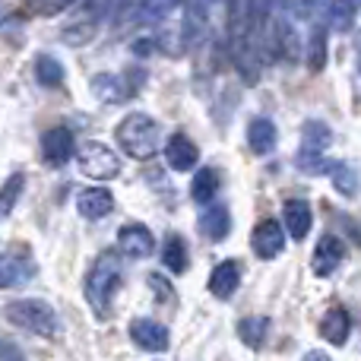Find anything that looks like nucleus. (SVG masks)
<instances>
[{"mask_svg": "<svg viewBox=\"0 0 361 361\" xmlns=\"http://www.w3.org/2000/svg\"><path fill=\"white\" fill-rule=\"evenodd\" d=\"M76 162H80V171L92 180H114L121 175V156L102 140H89V143L80 146L76 152Z\"/></svg>", "mask_w": 361, "mask_h": 361, "instance_id": "5", "label": "nucleus"}, {"mask_svg": "<svg viewBox=\"0 0 361 361\" xmlns=\"http://www.w3.org/2000/svg\"><path fill=\"white\" fill-rule=\"evenodd\" d=\"M349 330H352V320L343 307H330V311L324 314V320H320V336L330 345H345Z\"/></svg>", "mask_w": 361, "mask_h": 361, "instance_id": "18", "label": "nucleus"}, {"mask_svg": "<svg viewBox=\"0 0 361 361\" xmlns=\"http://www.w3.org/2000/svg\"><path fill=\"white\" fill-rule=\"evenodd\" d=\"M76 152L73 133L67 127H51L42 137V162L51 165V169H61V165L70 162V156Z\"/></svg>", "mask_w": 361, "mask_h": 361, "instance_id": "8", "label": "nucleus"}, {"mask_svg": "<svg viewBox=\"0 0 361 361\" xmlns=\"http://www.w3.org/2000/svg\"><path fill=\"white\" fill-rule=\"evenodd\" d=\"M32 276H35V260L29 250H0V292L25 286Z\"/></svg>", "mask_w": 361, "mask_h": 361, "instance_id": "6", "label": "nucleus"}, {"mask_svg": "<svg viewBox=\"0 0 361 361\" xmlns=\"http://www.w3.org/2000/svg\"><path fill=\"white\" fill-rule=\"evenodd\" d=\"M358 67H361V63H358Z\"/></svg>", "mask_w": 361, "mask_h": 361, "instance_id": "37", "label": "nucleus"}, {"mask_svg": "<svg viewBox=\"0 0 361 361\" xmlns=\"http://www.w3.org/2000/svg\"><path fill=\"white\" fill-rule=\"evenodd\" d=\"M130 339L146 352H165L169 349V330L159 320L149 317H137L130 324Z\"/></svg>", "mask_w": 361, "mask_h": 361, "instance_id": "11", "label": "nucleus"}, {"mask_svg": "<svg viewBox=\"0 0 361 361\" xmlns=\"http://www.w3.org/2000/svg\"><path fill=\"white\" fill-rule=\"evenodd\" d=\"M146 282H149V288L156 292V301H162V305H171V301H175V288H171L159 273L146 276Z\"/></svg>", "mask_w": 361, "mask_h": 361, "instance_id": "29", "label": "nucleus"}, {"mask_svg": "<svg viewBox=\"0 0 361 361\" xmlns=\"http://www.w3.org/2000/svg\"><path fill=\"white\" fill-rule=\"evenodd\" d=\"M121 0H89V4H82L80 10L73 13V19H70V25H63L61 29V38L67 44H86L95 38V32H99V23L108 16V13L118 6Z\"/></svg>", "mask_w": 361, "mask_h": 361, "instance_id": "4", "label": "nucleus"}, {"mask_svg": "<svg viewBox=\"0 0 361 361\" xmlns=\"http://www.w3.org/2000/svg\"><path fill=\"white\" fill-rule=\"evenodd\" d=\"M114 140H118V146H121L124 156L137 159V162H146V159H152L159 152V140H162V133H159V124L149 118V114L133 111L118 124Z\"/></svg>", "mask_w": 361, "mask_h": 361, "instance_id": "2", "label": "nucleus"}, {"mask_svg": "<svg viewBox=\"0 0 361 361\" xmlns=\"http://www.w3.org/2000/svg\"><path fill=\"white\" fill-rule=\"evenodd\" d=\"M330 175H333V184H336V190L345 193V197H352V193L358 190V175H355V169H349V165L336 162Z\"/></svg>", "mask_w": 361, "mask_h": 361, "instance_id": "27", "label": "nucleus"}, {"mask_svg": "<svg viewBox=\"0 0 361 361\" xmlns=\"http://www.w3.org/2000/svg\"><path fill=\"white\" fill-rule=\"evenodd\" d=\"M326 4H333V0H295V6H298V16H305V19L317 16V13L324 10Z\"/></svg>", "mask_w": 361, "mask_h": 361, "instance_id": "31", "label": "nucleus"}, {"mask_svg": "<svg viewBox=\"0 0 361 361\" xmlns=\"http://www.w3.org/2000/svg\"><path fill=\"white\" fill-rule=\"evenodd\" d=\"M345 260V244L339 241L336 235H324L317 241V247H314V257H311V269L317 276H333L339 267H343Z\"/></svg>", "mask_w": 361, "mask_h": 361, "instance_id": "9", "label": "nucleus"}, {"mask_svg": "<svg viewBox=\"0 0 361 361\" xmlns=\"http://www.w3.org/2000/svg\"><path fill=\"white\" fill-rule=\"evenodd\" d=\"M200 228H203V235L209 238V241H225L231 231V212L225 209L222 203L206 206L203 216H200Z\"/></svg>", "mask_w": 361, "mask_h": 361, "instance_id": "16", "label": "nucleus"}, {"mask_svg": "<svg viewBox=\"0 0 361 361\" xmlns=\"http://www.w3.org/2000/svg\"><path fill=\"white\" fill-rule=\"evenodd\" d=\"M333 143V130L324 121H307L301 127V152L298 156H324L326 146Z\"/></svg>", "mask_w": 361, "mask_h": 361, "instance_id": "17", "label": "nucleus"}, {"mask_svg": "<svg viewBox=\"0 0 361 361\" xmlns=\"http://www.w3.org/2000/svg\"><path fill=\"white\" fill-rule=\"evenodd\" d=\"M35 80L42 82L44 89H57L63 82V67L57 57L51 54H38L35 57Z\"/></svg>", "mask_w": 361, "mask_h": 361, "instance_id": "23", "label": "nucleus"}, {"mask_svg": "<svg viewBox=\"0 0 361 361\" xmlns=\"http://www.w3.org/2000/svg\"><path fill=\"white\" fill-rule=\"evenodd\" d=\"M267 333H269L267 317H244L241 324H238V336H241V343L250 345V349H260V345L267 343Z\"/></svg>", "mask_w": 361, "mask_h": 361, "instance_id": "24", "label": "nucleus"}, {"mask_svg": "<svg viewBox=\"0 0 361 361\" xmlns=\"http://www.w3.org/2000/svg\"><path fill=\"white\" fill-rule=\"evenodd\" d=\"M225 4V10H228V16H235V10H238V0H222Z\"/></svg>", "mask_w": 361, "mask_h": 361, "instance_id": "34", "label": "nucleus"}, {"mask_svg": "<svg viewBox=\"0 0 361 361\" xmlns=\"http://www.w3.org/2000/svg\"><path fill=\"white\" fill-rule=\"evenodd\" d=\"M6 320H10L16 330H25L32 336H54L61 330V317L57 311L42 298H19V301H10L4 307Z\"/></svg>", "mask_w": 361, "mask_h": 361, "instance_id": "3", "label": "nucleus"}, {"mask_svg": "<svg viewBox=\"0 0 361 361\" xmlns=\"http://www.w3.org/2000/svg\"><path fill=\"white\" fill-rule=\"evenodd\" d=\"M250 247L260 260H276L286 250V225L276 222V219H263L250 235Z\"/></svg>", "mask_w": 361, "mask_h": 361, "instance_id": "7", "label": "nucleus"}, {"mask_svg": "<svg viewBox=\"0 0 361 361\" xmlns=\"http://www.w3.org/2000/svg\"><path fill=\"white\" fill-rule=\"evenodd\" d=\"M152 44H156V38H137V42H133V54L137 57H143V54H152Z\"/></svg>", "mask_w": 361, "mask_h": 361, "instance_id": "32", "label": "nucleus"}, {"mask_svg": "<svg viewBox=\"0 0 361 361\" xmlns=\"http://www.w3.org/2000/svg\"><path fill=\"white\" fill-rule=\"evenodd\" d=\"M355 23V0H333L330 4V29L349 32Z\"/></svg>", "mask_w": 361, "mask_h": 361, "instance_id": "25", "label": "nucleus"}, {"mask_svg": "<svg viewBox=\"0 0 361 361\" xmlns=\"http://www.w3.org/2000/svg\"><path fill=\"white\" fill-rule=\"evenodd\" d=\"M118 247L121 254L143 260V257H149L156 250V238H152V231L146 225H124V228H118Z\"/></svg>", "mask_w": 361, "mask_h": 361, "instance_id": "10", "label": "nucleus"}, {"mask_svg": "<svg viewBox=\"0 0 361 361\" xmlns=\"http://www.w3.org/2000/svg\"><path fill=\"white\" fill-rule=\"evenodd\" d=\"M165 162L171 165V171H190L197 169L200 162V149L193 140H187L184 133H175V137L165 143Z\"/></svg>", "mask_w": 361, "mask_h": 361, "instance_id": "13", "label": "nucleus"}, {"mask_svg": "<svg viewBox=\"0 0 361 361\" xmlns=\"http://www.w3.org/2000/svg\"><path fill=\"white\" fill-rule=\"evenodd\" d=\"M190 197L197 206H212V200L219 197V171L216 169H200L190 180Z\"/></svg>", "mask_w": 361, "mask_h": 361, "instance_id": "20", "label": "nucleus"}, {"mask_svg": "<svg viewBox=\"0 0 361 361\" xmlns=\"http://www.w3.org/2000/svg\"><path fill=\"white\" fill-rule=\"evenodd\" d=\"M121 273H124V269H121V254H114V250L99 254V260L89 269L86 301H89V311L99 320L111 317V301H114V292L121 288Z\"/></svg>", "mask_w": 361, "mask_h": 361, "instance_id": "1", "label": "nucleus"}, {"mask_svg": "<svg viewBox=\"0 0 361 361\" xmlns=\"http://www.w3.org/2000/svg\"><path fill=\"white\" fill-rule=\"evenodd\" d=\"M307 67H311L314 73H320V70L326 67V32L320 29V25L311 32V38H307Z\"/></svg>", "mask_w": 361, "mask_h": 361, "instance_id": "26", "label": "nucleus"}, {"mask_svg": "<svg viewBox=\"0 0 361 361\" xmlns=\"http://www.w3.org/2000/svg\"><path fill=\"white\" fill-rule=\"evenodd\" d=\"M23 190H25V175L23 171H13V175L0 184V219H6L13 209H16Z\"/></svg>", "mask_w": 361, "mask_h": 361, "instance_id": "22", "label": "nucleus"}, {"mask_svg": "<svg viewBox=\"0 0 361 361\" xmlns=\"http://www.w3.org/2000/svg\"><path fill=\"white\" fill-rule=\"evenodd\" d=\"M238 286H241V267H238V260H222L209 273V292L216 298L228 301L238 292Z\"/></svg>", "mask_w": 361, "mask_h": 361, "instance_id": "15", "label": "nucleus"}, {"mask_svg": "<svg viewBox=\"0 0 361 361\" xmlns=\"http://www.w3.org/2000/svg\"><path fill=\"white\" fill-rule=\"evenodd\" d=\"M76 209L82 219H105L114 209V193L108 187H86V190L76 197Z\"/></svg>", "mask_w": 361, "mask_h": 361, "instance_id": "12", "label": "nucleus"}, {"mask_svg": "<svg viewBox=\"0 0 361 361\" xmlns=\"http://www.w3.org/2000/svg\"><path fill=\"white\" fill-rule=\"evenodd\" d=\"M162 263H165V269H171V276L187 273V244L180 235H165Z\"/></svg>", "mask_w": 361, "mask_h": 361, "instance_id": "21", "label": "nucleus"}, {"mask_svg": "<svg viewBox=\"0 0 361 361\" xmlns=\"http://www.w3.org/2000/svg\"><path fill=\"white\" fill-rule=\"evenodd\" d=\"M92 89H95V92H102V99H105V102L127 99L124 89H121V82L114 80V76H99V80H92Z\"/></svg>", "mask_w": 361, "mask_h": 361, "instance_id": "28", "label": "nucleus"}, {"mask_svg": "<svg viewBox=\"0 0 361 361\" xmlns=\"http://www.w3.org/2000/svg\"><path fill=\"white\" fill-rule=\"evenodd\" d=\"M169 4H171V10H175V6H180V4H184V0H169Z\"/></svg>", "mask_w": 361, "mask_h": 361, "instance_id": "36", "label": "nucleus"}, {"mask_svg": "<svg viewBox=\"0 0 361 361\" xmlns=\"http://www.w3.org/2000/svg\"><path fill=\"white\" fill-rule=\"evenodd\" d=\"M301 361H330V355H324V352H307Z\"/></svg>", "mask_w": 361, "mask_h": 361, "instance_id": "33", "label": "nucleus"}, {"mask_svg": "<svg viewBox=\"0 0 361 361\" xmlns=\"http://www.w3.org/2000/svg\"><path fill=\"white\" fill-rule=\"evenodd\" d=\"M276 140H279V133H276L273 121H267V118L250 121L247 143H250V152H254V156H269V152L276 149Z\"/></svg>", "mask_w": 361, "mask_h": 361, "instance_id": "19", "label": "nucleus"}, {"mask_svg": "<svg viewBox=\"0 0 361 361\" xmlns=\"http://www.w3.org/2000/svg\"><path fill=\"white\" fill-rule=\"evenodd\" d=\"M311 203L307 200H288L286 206H282V225H286L288 238H295V241H305L307 231H311Z\"/></svg>", "mask_w": 361, "mask_h": 361, "instance_id": "14", "label": "nucleus"}, {"mask_svg": "<svg viewBox=\"0 0 361 361\" xmlns=\"http://www.w3.org/2000/svg\"><path fill=\"white\" fill-rule=\"evenodd\" d=\"M6 16H10V6H6V4H4V0H0V23H4V19H6Z\"/></svg>", "mask_w": 361, "mask_h": 361, "instance_id": "35", "label": "nucleus"}, {"mask_svg": "<svg viewBox=\"0 0 361 361\" xmlns=\"http://www.w3.org/2000/svg\"><path fill=\"white\" fill-rule=\"evenodd\" d=\"M70 4L76 0H32V10L42 13V16H54V13H63Z\"/></svg>", "mask_w": 361, "mask_h": 361, "instance_id": "30", "label": "nucleus"}]
</instances>
